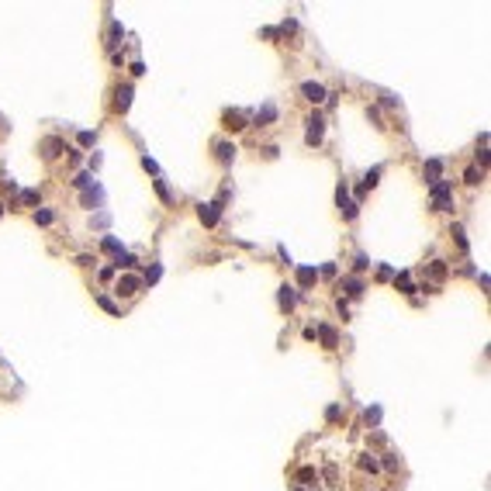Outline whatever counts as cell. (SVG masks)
Segmentation results:
<instances>
[{"instance_id":"obj_1","label":"cell","mask_w":491,"mask_h":491,"mask_svg":"<svg viewBox=\"0 0 491 491\" xmlns=\"http://www.w3.org/2000/svg\"><path fill=\"white\" fill-rule=\"evenodd\" d=\"M432 204H436V211H450V180L432 184Z\"/></svg>"},{"instance_id":"obj_2","label":"cell","mask_w":491,"mask_h":491,"mask_svg":"<svg viewBox=\"0 0 491 491\" xmlns=\"http://www.w3.org/2000/svg\"><path fill=\"white\" fill-rule=\"evenodd\" d=\"M301 94H304V100H311V104H322L329 94H325V87L322 83H315V80H304L301 83Z\"/></svg>"},{"instance_id":"obj_3","label":"cell","mask_w":491,"mask_h":491,"mask_svg":"<svg viewBox=\"0 0 491 491\" xmlns=\"http://www.w3.org/2000/svg\"><path fill=\"white\" fill-rule=\"evenodd\" d=\"M197 214H201V221H204L208 228H214V225H218V214H221V197H218V201H208V204H201Z\"/></svg>"},{"instance_id":"obj_4","label":"cell","mask_w":491,"mask_h":491,"mask_svg":"<svg viewBox=\"0 0 491 491\" xmlns=\"http://www.w3.org/2000/svg\"><path fill=\"white\" fill-rule=\"evenodd\" d=\"M322 132H325V121H322V114H311V118H308V135H304V139H308V145H318V142H322Z\"/></svg>"},{"instance_id":"obj_5","label":"cell","mask_w":491,"mask_h":491,"mask_svg":"<svg viewBox=\"0 0 491 491\" xmlns=\"http://www.w3.org/2000/svg\"><path fill=\"white\" fill-rule=\"evenodd\" d=\"M336 201H339V208H343V214H346V218H356V204H353L350 187H346V184H339V191H336Z\"/></svg>"},{"instance_id":"obj_6","label":"cell","mask_w":491,"mask_h":491,"mask_svg":"<svg viewBox=\"0 0 491 491\" xmlns=\"http://www.w3.org/2000/svg\"><path fill=\"white\" fill-rule=\"evenodd\" d=\"M139 287H142V277H121L118 281V294H125V297H132V294H139Z\"/></svg>"},{"instance_id":"obj_7","label":"cell","mask_w":491,"mask_h":491,"mask_svg":"<svg viewBox=\"0 0 491 491\" xmlns=\"http://www.w3.org/2000/svg\"><path fill=\"white\" fill-rule=\"evenodd\" d=\"M315 336H318L329 350H336V346H339V336H336V329H332V325H318V329H315Z\"/></svg>"},{"instance_id":"obj_8","label":"cell","mask_w":491,"mask_h":491,"mask_svg":"<svg viewBox=\"0 0 491 491\" xmlns=\"http://www.w3.org/2000/svg\"><path fill=\"white\" fill-rule=\"evenodd\" d=\"M225 128L242 132V128H246V114H242V111H225Z\"/></svg>"},{"instance_id":"obj_9","label":"cell","mask_w":491,"mask_h":491,"mask_svg":"<svg viewBox=\"0 0 491 491\" xmlns=\"http://www.w3.org/2000/svg\"><path fill=\"white\" fill-rule=\"evenodd\" d=\"M214 152H218V159H221V163H232L239 149H235L232 142H225V139H221V142H214Z\"/></svg>"},{"instance_id":"obj_10","label":"cell","mask_w":491,"mask_h":491,"mask_svg":"<svg viewBox=\"0 0 491 491\" xmlns=\"http://www.w3.org/2000/svg\"><path fill=\"white\" fill-rule=\"evenodd\" d=\"M59 152H63V139H45L42 142V156H45V159H56Z\"/></svg>"},{"instance_id":"obj_11","label":"cell","mask_w":491,"mask_h":491,"mask_svg":"<svg viewBox=\"0 0 491 491\" xmlns=\"http://www.w3.org/2000/svg\"><path fill=\"white\" fill-rule=\"evenodd\" d=\"M270 121H277V107L274 104H263L256 111V125H270Z\"/></svg>"},{"instance_id":"obj_12","label":"cell","mask_w":491,"mask_h":491,"mask_svg":"<svg viewBox=\"0 0 491 491\" xmlns=\"http://www.w3.org/2000/svg\"><path fill=\"white\" fill-rule=\"evenodd\" d=\"M315 281H318V270H315V267H301V270H297V284H301V287H311Z\"/></svg>"},{"instance_id":"obj_13","label":"cell","mask_w":491,"mask_h":491,"mask_svg":"<svg viewBox=\"0 0 491 491\" xmlns=\"http://www.w3.org/2000/svg\"><path fill=\"white\" fill-rule=\"evenodd\" d=\"M343 287H346L350 297H360V294H363V281H360V277H343Z\"/></svg>"},{"instance_id":"obj_14","label":"cell","mask_w":491,"mask_h":491,"mask_svg":"<svg viewBox=\"0 0 491 491\" xmlns=\"http://www.w3.org/2000/svg\"><path fill=\"white\" fill-rule=\"evenodd\" d=\"M294 301H297L294 287H287V284H284V287H281V308H287V311H291V308H294Z\"/></svg>"},{"instance_id":"obj_15","label":"cell","mask_w":491,"mask_h":491,"mask_svg":"<svg viewBox=\"0 0 491 491\" xmlns=\"http://www.w3.org/2000/svg\"><path fill=\"white\" fill-rule=\"evenodd\" d=\"M128 104H132V87L125 83V87H118V111H128Z\"/></svg>"},{"instance_id":"obj_16","label":"cell","mask_w":491,"mask_h":491,"mask_svg":"<svg viewBox=\"0 0 491 491\" xmlns=\"http://www.w3.org/2000/svg\"><path fill=\"white\" fill-rule=\"evenodd\" d=\"M439 170H443L439 159H429V163H425V177H429V184H439Z\"/></svg>"},{"instance_id":"obj_17","label":"cell","mask_w":491,"mask_h":491,"mask_svg":"<svg viewBox=\"0 0 491 491\" xmlns=\"http://www.w3.org/2000/svg\"><path fill=\"white\" fill-rule=\"evenodd\" d=\"M377 177H381V166H374V170H370V173L363 177V187H360V194H367V191H370V187L377 184Z\"/></svg>"},{"instance_id":"obj_18","label":"cell","mask_w":491,"mask_h":491,"mask_svg":"<svg viewBox=\"0 0 491 491\" xmlns=\"http://www.w3.org/2000/svg\"><path fill=\"white\" fill-rule=\"evenodd\" d=\"M464 180H467L471 187H478V184H481L485 177H481V170H478V166H467V173H464Z\"/></svg>"},{"instance_id":"obj_19","label":"cell","mask_w":491,"mask_h":491,"mask_svg":"<svg viewBox=\"0 0 491 491\" xmlns=\"http://www.w3.org/2000/svg\"><path fill=\"white\" fill-rule=\"evenodd\" d=\"M100 201H104V191L100 187H94V191L83 194V204H100Z\"/></svg>"},{"instance_id":"obj_20","label":"cell","mask_w":491,"mask_h":491,"mask_svg":"<svg viewBox=\"0 0 491 491\" xmlns=\"http://www.w3.org/2000/svg\"><path fill=\"white\" fill-rule=\"evenodd\" d=\"M429 277H432V281H443V277H446V267H443L439 260H432V263H429Z\"/></svg>"},{"instance_id":"obj_21","label":"cell","mask_w":491,"mask_h":491,"mask_svg":"<svg viewBox=\"0 0 491 491\" xmlns=\"http://www.w3.org/2000/svg\"><path fill=\"white\" fill-rule=\"evenodd\" d=\"M394 284H398L405 294H412V291H415V284H412V277H408V274H398V277H394Z\"/></svg>"},{"instance_id":"obj_22","label":"cell","mask_w":491,"mask_h":491,"mask_svg":"<svg viewBox=\"0 0 491 491\" xmlns=\"http://www.w3.org/2000/svg\"><path fill=\"white\" fill-rule=\"evenodd\" d=\"M104 249H107V253H114V256H118V253H125V249H121V242H118V239H111V235H104Z\"/></svg>"},{"instance_id":"obj_23","label":"cell","mask_w":491,"mask_h":491,"mask_svg":"<svg viewBox=\"0 0 491 491\" xmlns=\"http://www.w3.org/2000/svg\"><path fill=\"white\" fill-rule=\"evenodd\" d=\"M156 194H159V197H163V201H166V204H170V201H173V194H170V187H166V184H163V180H156Z\"/></svg>"},{"instance_id":"obj_24","label":"cell","mask_w":491,"mask_h":491,"mask_svg":"<svg viewBox=\"0 0 491 491\" xmlns=\"http://www.w3.org/2000/svg\"><path fill=\"white\" fill-rule=\"evenodd\" d=\"M97 301H100V308H107L111 315H118V304H114V301H111L107 294H97Z\"/></svg>"},{"instance_id":"obj_25","label":"cell","mask_w":491,"mask_h":491,"mask_svg":"<svg viewBox=\"0 0 491 491\" xmlns=\"http://www.w3.org/2000/svg\"><path fill=\"white\" fill-rule=\"evenodd\" d=\"M360 467H363V471H377L381 464H377V460H374L370 453H363V457H360Z\"/></svg>"},{"instance_id":"obj_26","label":"cell","mask_w":491,"mask_h":491,"mask_svg":"<svg viewBox=\"0 0 491 491\" xmlns=\"http://www.w3.org/2000/svg\"><path fill=\"white\" fill-rule=\"evenodd\" d=\"M159 277H163V267L156 263V267H152V270H149V274H145L142 281H145V284H156V281H159Z\"/></svg>"},{"instance_id":"obj_27","label":"cell","mask_w":491,"mask_h":491,"mask_svg":"<svg viewBox=\"0 0 491 491\" xmlns=\"http://www.w3.org/2000/svg\"><path fill=\"white\" fill-rule=\"evenodd\" d=\"M453 239H457V246H460V249H467V235H464V228H460V225H453Z\"/></svg>"},{"instance_id":"obj_28","label":"cell","mask_w":491,"mask_h":491,"mask_svg":"<svg viewBox=\"0 0 491 491\" xmlns=\"http://www.w3.org/2000/svg\"><path fill=\"white\" fill-rule=\"evenodd\" d=\"M21 201L24 204H38V191H21Z\"/></svg>"},{"instance_id":"obj_29","label":"cell","mask_w":491,"mask_h":491,"mask_svg":"<svg viewBox=\"0 0 491 491\" xmlns=\"http://www.w3.org/2000/svg\"><path fill=\"white\" fill-rule=\"evenodd\" d=\"M367 422H370V425H377V422H381V408H377V405H374V408H367Z\"/></svg>"},{"instance_id":"obj_30","label":"cell","mask_w":491,"mask_h":491,"mask_svg":"<svg viewBox=\"0 0 491 491\" xmlns=\"http://www.w3.org/2000/svg\"><path fill=\"white\" fill-rule=\"evenodd\" d=\"M76 187H94V177H90V173H80V177H76Z\"/></svg>"},{"instance_id":"obj_31","label":"cell","mask_w":491,"mask_h":491,"mask_svg":"<svg viewBox=\"0 0 491 491\" xmlns=\"http://www.w3.org/2000/svg\"><path fill=\"white\" fill-rule=\"evenodd\" d=\"M35 221H38V225H49V221H52V211H49V208L38 211V214H35Z\"/></svg>"},{"instance_id":"obj_32","label":"cell","mask_w":491,"mask_h":491,"mask_svg":"<svg viewBox=\"0 0 491 491\" xmlns=\"http://www.w3.org/2000/svg\"><path fill=\"white\" fill-rule=\"evenodd\" d=\"M142 166H145V170H149V173H159V166H156V163H152V159H149V156H142Z\"/></svg>"},{"instance_id":"obj_33","label":"cell","mask_w":491,"mask_h":491,"mask_svg":"<svg viewBox=\"0 0 491 491\" xmlns=\"http://www.w3.org/2000/svg\"><path fill=\"white\" fill-rule=\"evenodd\" d=\"M353 267H356V270H360V274H363V270H367V267H370V260H367V256H356V263H353Z\"/></svg>"},{"instance_id":"obj_34","label":"cell","mask_w":491,"mask_h":491,"mask_svg":"<svg viewBox=\"0 0 491 491\" xmlns=\"http://www.w3.org/2000/svg\"><path fill=\"white\" fill-rule=\"evenodd\" d=\"M336 308H339V315H343V318H350V304H346V301H343V297H339V301H336Z\"/></svg>"},{"instance_id":"obj_35","label":"cell","mask_w":491,"mask_h":491,"mask_svg":"<svg viewBox=\"0 0 491 491\" xmlns=\"http://www.w3.org/2000/svg\"><path fill=\"white\" fill-rule=\"evenodd\" d=\"M80 145H94V132H80Z\"/></svg>"},{"instance_id":"obj_36","label":"cell","mask_w":491,"mask_h":491,"mask_svg":"<svg viewBox=\"0 0 491 491\" xmlns=\"http://www.w3.org/2000/svg\"><path fill=\"white\" fill-rule=\"evenodd\" d=\"M384 467L388 471H398V457H384Z\"/></svg>"},{"instance_id":"obj_37","label":"cell","mask_w":491,"mask_h":491,"mask_svg":"<svg viewBox=\"0 0 491 491\" xmlns=\"http://www.w3.org/2000/svg\"><path fill=\"white\" fill-rule=\"evenodd\" d=\"M0 214H3V204H0Z\"/></svg>"}]
</instances>
